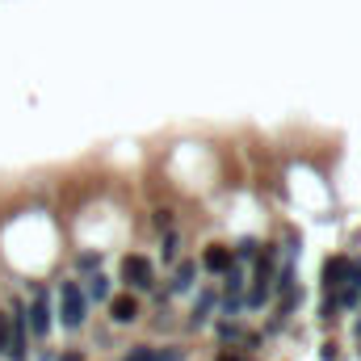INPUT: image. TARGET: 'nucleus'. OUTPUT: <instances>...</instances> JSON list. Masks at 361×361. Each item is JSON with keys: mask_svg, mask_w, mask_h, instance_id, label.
I'll list each match as a JSON object with an SVG mask.
<instances>
[{"mask_svg": "<svg viewBox=\"0 0 361 361\" xmlns=\"http://www.w3.org/2000/svg\"><path fill=\"white\" fill-rule=\"evenodd\" d=\"M0 353H8V315L0 311Z\"/></svg>", "mask_w": 361, "mask_h": 361, "instance_id": "a211bd4d", "label": "nucleus"}, {"mask_svg": "<svg viewBox=\"0 0 361 361\" xmlns=\"http://www.w3.org/2000/svg\"><path fill=\"white\" fill-rule=\"evenodd\" d=\"M357 341H361V319H357Z\"/></svg>", "mask_w": 361, "mask_h": 361, "instance_id": "aec40b11", "label": "nucleus"}, {"mask_svg": "<svg viewBox=\"0 0 361 361\" xmlns=\"http://www.w3.org/2000/svg\"><path fill=\"white\" fill-rule=\"evenodd\" d=\"M214 336H219V341H227V345H244V328H240L235 319H223V324H214Z\"/></svg>", "mask_w": 361, "mask_h": 361, "instance_id": "9b49d317", "label": "nucleus"}, {"mask_svg": "<svg viewBox=\"0 0 361 361\" xmlns=\"http://www.w3.org/2000/svg\"><path fill=\"white\" fill-rule=\"evenodd\" d=\"M25 328L34 341H47L55 328V302L47 286H30V302H25Z\"/></svg>", "mask_w": 361, "mask_h": 361, "instance_id": "f03ea898", "label": "nucleus"}, {"mask_svg": "<svg viewBox=\"0 0 361 361\" xmlns=\"http://www.w3.org/2000/svg\"><path fill=\"white\" fill-rule=\"evenodd\" d=\"M349 273H353V257H328V261H324V273H319L324 294H336V290L349 281Z\"/></svg>", "mask_w": 361, "mask_h": 361, "instance_id": "39448f33", "label": "nucleus"}, {"mask_svg": "<svg viewBox=\"0 0 361 361\" xmlns=\"http://www.w3.org/2000/svg\"><path fill=\"white\" fill-rule=\"evenodd\" d=\"M231 257H235V265H252L257 257H261V240H240V244H231Z\"/></svg>", "mask_w": 361, "mask_h": 361, "instance_id": "1a4fd4ad", "label": "nucleus"}, {"mask_svg": "<svg viewBox=\"0 0 361 361\" xmlns=\"http://www.w3.org/2000/svg\"><path fill=\"white\" fill-rule=\"evenodd\" d=\"M319 357H324V361H345V353H341V345H332V341H328V345L319 349Z\"/></svg>", "mask_w": 361, "mask_h": 361, "instance_id": "f3484780", "label": "nucleus"}, {"mask_svg": "<svg viewBox=\"0 0 361 361\" xmlns=\"http://www.w3.org/2000/svg\"><path fill=\"white\" fill-rule=\"evenodd\" d=\"M118 273H122V281H126V290H130V294L156 290V265H152L143 252H126V257L118 261Z\"/></svg>", "mask_w": 361, "mask_h": 361, "instance_id": "7ed1b4c3", "label": "nucleus"}, {"mask_svg": "<svg viewBox=\"0 0 361 361\" xmlns=\"http://www.w3.org/2000/svg\"><path fill=\"white\" fill-rule=\"evenodd\" d=\"M210 311H219V286H206V290L197 294V302H193V315H189V328H206Z\"/></svg>", "mask_w": 361, "mask_h": 361, "instance_id": "6e6552de", "label": "nucleus"}, {"mask_svg": "<svg viewBox=\"0 0 361 361\" xmlns=\"http://www.w3.org/2000/svg\"><path fill=\"white\" fill-rule=\"evenodd\" d=\"M177 244H180L177 231H164V257H169V261H177Z\"/></svg>", "mask_w": 361, "mask_h": 361, "instance_id": "2eb2a0df", "label": "nucleus"}, {"mask_svg": "<svg viewBox=\"0 0 361 361\" xmlns=\"http://www.w3.org/2000/svg\"><path fill=\"white\" fill-rule=\"evenodd\" d=\"M76 269L80 273H97L101 269V257H97V252H80V257H76Z\"/></svg>", "mask_w": 361, "mask_h": 361, "instance_id": "f8f14e48", "label": "nucleus"}, {"mask_svg": "<svg viewBox=\"0 0 361 361\" xmlns=\"http://www.w3.org/2000/svg\"><path fill=\"white\" fill-rule=\"evenodd\" d=\"M59 324L68 332H80L89 324V294L76 277H63L59 281Z\"/></svg>", "mask_w": 361, "mask_h": 361, "instance_id": "f257e3e1", "label": "nucleus"}, {"mask_svg": "<svg viewBox=\"0 0 361 361\" xmlns=\"http://www.w3.org/2000/svg\"><path fill=\"white\" fill-rule=\"evenodd\" d=\"M156 231H173V210H156Z\"/></svg>", "mask_w": 361, "mask_h": 361, "instance_id": "dca6fc26", "label": "nucleus"}, {"mask_svg": "<svg viewBox=\"0 0 361 361\" xmlns=\"http://www.w3.org/2000/svg\"><path fill=\"white\" fill-rule=\"evenodd\" d=\"M122 361H156V349H152V345H135Z\"/></svg>", "mask_w": 361, "mask_h": 361, "instance_id": "ddd939ff", "label": "nucleus"}, {"mask_svg": "<svg viewBox=\"0 0 361 361\" xmlns=\"http://www.w3.org/2000/svg\"><path fill=\"white\" fill-rule=\"evenodd\" d=\"M193 281H197V261H177V265H173V273H169L164 294L180 298V294H189V290H193Z\"/></svg>", "mask_w": 361, "mask_h": 361, "instance_id": "0eeeda50", "label": "nucleus"}, {"mask_svg": "<svg viewBox=\"0 0 361 361\" xmlns=\"http://www.w3.org/2000/svg\"><path fill=\"white\" fill-rule=\"evenodd\" d=\"M214 361H240V357H235V353H219Z\"/></svg>", "mask_w": 361, "mask_h": 361, "instance_id": "6ab92c4d", "label": "nucleus"}, {"mask_svg": "<svg viewBox=\"0 0 361 361\" xmlns=\"http://www.w3.org/2000/svg\"><path fill=\"white\" fill-rule=\"evenodd\" d=\"M156 361H185V349L180 345H164V349H156Z\"/></svg>", "mask_w": 361, "mask_h": 361, "instance_id": "4468645a", "label": "nucleus"}, {"mask_svg": "<svg viewBox=\"0 0 361 361\" xmlns=\"http://www.w3.org/2000/svg\"><path fill=\"white\" fill-rule=\"evenodd\" d=\"M235 265V257H231V244H206L202 248V261H197V269L214 273V277H223V273Z\"/></svg>", "mask_w": 361, "mask_h": 361, "instance_id": "423d86ee", "label": "nucleus"}, {"mask_svg": "<svg viewBox=\"0 0 361 361\" xmlns=\"http://www.w3.org/2000/svg\"><path fill=\"white\" fill-rule=\"evenodd\" d=\"M85 294H89V302L97 298V302H105L109 298V277L97 269V273H89V286H85Z\"/></svg>", "mask_w": 361, "mask_h": 361, "instance_id": "9d476101", "label": "nucleus"}, {"mask_svg": "<svg viewBox=\"0 0 361 361\" xmlns=\"http://www.w3.org/2000/svg\"><path fill=\"white\" fill-rule=\"evenodd\" d=\"M105 307H109V324H118V328H126V324H135L139 319V294H109L105 298Z\"/></svg>", "mask_w": 361, "mask_h": 361, "instance_id": "20e7f679", "label": "nucleus"}]
</instances>
